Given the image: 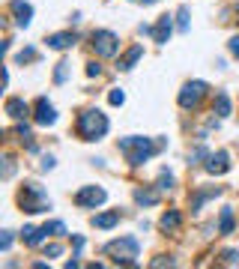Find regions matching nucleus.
Returning a JSON list of instances; mask_svg holds the SVG:
<instances>
[{"instance_id":"obj_1","label":"nucleus","mask_w":239,"mask_h":269,"mask_svg":"<svg viewBox=\"0 0 239 269\" xmlns=\"http://www.w3.org/2000/svg\"><path fill=\"white\" fill-rule=\"evenodd\" d=\"M165 147V141H159V144H153L150 138H140V134H129V138H120V153L129 159V165H144L153 153H159Z\"/></svg>"},{"instance_id":"obj_2","label":"nucleus","mask_w":239,"mask_h":269,"mask_svg":"<svg viewBox=\"0 0 239 269\" xmlns=\"http://www.w3.org/2000/svg\"><path fill=\"white\" fill-rule=\"evenodd\" d=\"M105 254L117 263V266H135V257L140 254V242L135 236H120L114 242L105 245Z\"/></svg>"},{"instance_id":"obj_3","label":"nucleus","mask_w":239,"mask_h":269,"mask_svg":"<svg viewBox=\"0 0 239 269\" xmlns=\"http://www.w3.org/2000/svg\"><path fill=\"white\" fill-rule=\"evenodd\" d=\"M78 134L84 141H102L105 134H108V117H105L102 111H96V108L81 111V117H78Z\"/></svg>"},{"instance_id":"obj_4","label":"nucleus","mask_w":239,"mask_h":269,"mask_svg":"<svg viewBox=\"0 0 239 269\" xmlns=\"http://www.w3.org/2000/svg\"><path fill=\"white\" fill-rule=\"evenodd\" d=\"M18 203H21V209L24 212H48L51 209V201H48V195L42 192V186H36V183H24V189H21V195H18Z\"/></svg>"},{"instance_id":"obj_5","label":"nucleus","mask_w":239,"mask_h":269,"mask_svg":"<svg viewBox=\"0 0 239 269\" xmlns=\"http://www.w3.org/2000/svg\"><path fill=\"white\" fill-rule=\"evenodd\" d=\"M90 42H93V48H96L99 57H114L120 51V36L114 33V30H93Z\"/></svg>"},{"instance_id":"obj_6","label":"nucleus","mask_w":239,"mask_h":269,"mask_svg":"<svg viewBox=\"0 0 239 269\" xmlns=\"http://www.w3.org/2000/svg\"><path fill=\"white\" fill-rule=\"evenodd\" d=\"M105 201H108V192H105L102 186H84V189L75 192V203L84 206V209H96Z\"/></svg>"},{"instance_id":"obj_7","label":"nucleus","mask_w":239,"mask_h":269,"mask_svg":"<svg viewBox=\"0 0 239 269\" xmlns=\"http://www.w3.org/2000/svg\"><path fill=\"white\" fill-rule=\"evenodd\" d=\"M206 93H209V87H206L204 81H188V84L179 90V108H185V111H188V108H198Z\"/></svg>"},{"instance_id":"obj_8","label":"nucleus","mask_w":239,"mask_h":269,"mask_svg":"<svg viewBox=\"0 0 239 269\" xmlns=\"http://www.w3.org/2000/svg\"><path fill=\"white\" fill-rule=\"evenodd\" d=\"M33 120H36V126H54V120H57V111H54V105L45 99V96H39V99H36Z\"/></svg>"},{"instance_id":"obj_9","label":"nucleus","mask_w":239,"mask_h":269,"mask_svg":"<svg viewBox=\"0 0 239 269\" xmlns=\"http://www.w3.org/2000/svg\"><path fill=\"white\" fill-rule=\"evenodd\" d=\"M204 168L209 170V173H227L230 170V156L224 153V150H218V153H209L204 162Z\"/></svg>"},{"instance_id":"obj_10","label":"nucleus","mask_w":239,"mask_h":269,"mask_svg":"<svg viewBox=\"0 0 239 269\" xmlns=\"http://www.w3.org/2000/svg\"><path fill=\"white\" fill-rule=\"evenodd\" d=\"M9 9H12L18 27H27V24H30V18H33V6H30V3H24V0H12Z\"/></svg>"},{"instance_id":"obj_11","label":"nucleus","mask_w":239,"mask_h":269,"mask_svg":"<svg viewBox=\"0 0 239 269\" xmlns=\"http://www.w3.org/2000/svg\"><path fill=\"white\" fill-rule=\"evenodd\" d=\"M117 225H120V209H105L93 215V228H99V231H111Z\"/></svg>"},{"instance_id":"obj_12","label":"nucleus","mask_w":239,"mask_h":269,"mask_svg":"<svg viewBox=\"0 0 239 269\" xmlns=\"http://www.w3.org/2000/svg\"><path fill=\"white\" fill-rule=\"evenodd\" d=\"M171 33H173V18H171V15H162V18H159V24L153 27V42L165 45V42L171 39Z\"/></svg>"},{"instance_id":"obj_13","label":"nucleus","mask_w":239,"mask_h":269,"mask_svg":"<svg viewBox=\"0 0 239 269\" xmlns=\"http://www.w3.org/2000/svg\"><path fill=\"white\" fill-rule=\"evenodd\" d=\"M45 42H48V48H54V51H66V48H72V45L78 42V36L72 33V30H66V33H51Z\"/></svg>"},{"instance_id":"obj_14","label":"nucleus","mask_w":239,"mask_h":269,"mask_svg":"<svg viewBox=\"0 0 239 269\" xmlns=\"http://www.w3.org/2000/svg\"><path fill=\"white\" fill-rule=\"evenodd\" d=\"M140 57H144V45H132V48H129V51H126V54L120 57V63H117V69L129 72V69L135 66V63L140 60Z\"/></svg>"},{"instance_id":"obj_15","label":"nucleus","mask_w":239,"mask_h":269,"mask_svg":"<svg viewBox=\"0 0 239 269\" xmlns=\"http://www.w3.org/2000/svg\"><path fill=\"white\" fill-rule=\"evenodd\" d=\"M6 114H9L12 120H24V117L30 114V105L24 99H6Z\"/></svg>"},{"instance_id":"obj_16","label":"nucleus","mask_w":239,"mask_h":269,"mask_svg":"<svg viewBox=\"0 0 239 269\" xmlns=\"http://www.w3.org/2000/svg\"><path fill=\"white\" fill-rule=\"evenodd\" d=\"M179 225H182V215H179L176 209H168V212L162 215V221H159V228H162L165 234H173V231H179Z\"/></svg>"},{"instance_id":"obj_17","label":"nucleus","mask_w":239,"mask_h":269,"mask_svg":"<svg viewBox=\"0 0 239 269\" xmlns=\"http://www.w3.org/2000/svg\"><path fill=\"white\" fill-rule=\"evenodd\" d=\"M215 195H221V189H198L195 192V198H192V212H198L201 206H204V201H209V198H215Z\"/></svg>"},{"instance_id":"obj_18","label":"nucleus","mask_w":239,"mask_h":269,"mask_svg":"<svg viewBox=\"0 0 239 269\" xmlns=\"http://www.w3.org/2000/svg\"><path fill=\"white\" fill-rule=\"evenodd\" d=\"M218 234H233V206H224L221 209V218H218Z\"/></svg>"},{"instance_id":"obj_19","label":"nucleus","mask_w":239,"mask_h":269,"mask_svg":"<svg viewBox=\"0 0 239 269\" xmlns=\"http://www.w3.org/2000/svg\"><path fill=\"white\" fill-rule=\"evenodd\" d=\"M45 236H48L45 234V228H24V231H21V239H24L27 245H39Z\"/></svg>"},{"instance_id":"obj_20","label":"nucleus","mask_w":239,"mask_h":269,"mask_svg":"<svg viewBox=\"0 0 239 269\" xmlns=\"http://www.w3.org/2000/svg\"><path fill=\"white\" fill-rule=\"evenodd\" d=\"M135 201L140 203V206H156V203H159V192H153V189H137Z\"/></svg>"},{"instance_id":"obj_21","label":"nucleus","mask_w":239,"mask_h":269,"mask_svg":"<svg viewBox=\"0 0 239 269\" xmlns=\"http://www.w3.org/2000/svg\"><path fill=\"white\" fill-rule=\"evenodd\" d=\"M218 117H230V96L227 93H218L215 96V108H212Z\"/></svg>"},{"instance_id":"obj_22","label":"nucleus","mask_w":239,"mask_h":269,"mask_svg":"<svg viewBox=\"0 0 239 269\" xmlns=\"http://www.w3.org/2000/svg\"><path fill=\"white\" fill-rule=\"evenodd\" d=\"M188 24H192L188 6H179V12H176V30H179V33H188Z\"/></svg>"},{"instance_id":"obj_23","label":"nucleus","mask_w":239,"mask_h":269,"mask_svg":"<svg viewBox=\"0 0 239 269\" xmlns=\"http://www.w3.org/2000/svg\"><path fill=\"white\" fill-rule=\"evenodd\" d=\"M206 156H209V150H206L204 144H198V147H195V150L188 153V165H201Z\"/></svg>"},{"instance_id":"obj_24","label":"nucleus","mask_w":239,"mask_h":269,"mask_svg":"<svg viewBox=\"0 0 239 269\" xmlns=\"http://www.w3.org/2000/svg\"><path fill=\"white\" fill-rule=\"evenodd\" d=\"M15 134L21 138V144H27V147L33 150V134H30V126H27V123H18V126H15Z\"/></svg>"},{"instance_id":"obj_25","label":"nucleus","mask_w":239,"mask_h":269,"mask_svg":"<svg viewBox=\"0 0 239 269\" xmlns=\"http://www.w3.org/2000/svg\"><path fill=\"white\" fill-rule=\"evenodd\" d=\"M173 183H176V180H173L171 170H162V173H159V186H156V189H159V192H171Z\"/></svg>"},{"instance_id":"obj_26","label":"nucleus","mask_w":239,"mask_h":269,"mask_svg":"<svg viewBox=\"0 0 239 269\" xmlns=\"http://www.w3.org/2000/svg\"><path fill=\"white\" fill-rule=\"evenodd\" d=\"M42 228H45V234L48 236H63L66 234V225H63V221H45Z\"/></svg>"},{"instance_id":"obj_27","label":"nucleus","mask_w":239,"mask_h":269,"mask_svg":"<svg viewBox=\"0 0 239 269\" xmlns=\"http://www.w3.org/2000/svg\"><path fill=\"white\" fill-rule=\"evenodd\" d=\"M69 75V60H60L57 63V69H54V84H63Z\"/></svg>"},{"instance_id":"obj_28","label":"nucleus","mask_w":239,"mask_h":269,"mask_svg":"<svg viewBox=\"0 0 239 269\" xmlns=\"http://www.w3.org/2000/svg\"><path fill=\"white\" fill-rule=\"evenodd\" d=\"M221 263H224V266H236L239 263V251L236 248H227V251L221 254Z\"/></svg>"},{"instance_id":"obj_29","label":"nucleus","mask_w":239,"mask_h":269,"mask_svg":"<svg viewBox=\"0 0 239 269\" xmlns=\"http://www.w3.org/2000/svg\"><path fill=\"white\" fill-rule=\"evenodd\" d=\"M39 60V54H36V48H24L21 54H18V63H33Z\"/></svg>"},{"instance_id":"obj_30","label":"nucleus","mask_w":239,"mask_h":269,"mask_svg":"<svg viewBox=\"0 0 239 269\" xmlns=\"http://www.w3.org/2000/svg\"><path fill=\"white\" fill-rule=\"evenodd\" d=\"M108 102H111V105H123V102H126V93H123V90H111V93H108Z\"/></svg>"},{"instance_id":"obj_31","label":"nucleus","mask_w":239,"mask_h":269,"mask_svg":"<svg viewBox=\"0 0 239 269\" xmlns=\"http://www.w3.org/2000/svg\"><path fill=\"white\" fill-rule=\"evenodd\" d=\"M45 254H48V257H60V254H63V245H57V242H51V245L45 248Z\"/></svg>"},{"instance_id":"obj_32","label":"nucleus","mask_w":239,"mask_h":269,"mask_svg":"<svg viewBox=\"0 0 239 269\" xmlns=\"http://www.w3.org/2000/svg\"><path fill=\"white\" fill-rule=\"evenodd\" d=\"M3 162H6V165H3V180H9V176H12V170H15V162H12L9 156H6Z\"/></svg>"},{"instance_id":"obj_33","label":"nucleus","mask_w":239,"mask_h":269,"mask_svg":"<svg viewBox=\"0 0 239 269\" xmlns=\"http://www.w3.org/2000/svg\"><path fill=\"white\" fill-rule=\"evenodd\" d=\"M87 75H90V78H99V75H102V66H99V63H87Z\"/></svg>"},{"instance_id":"obj_34","label":"nucleus","mask_w":239,"mask_h":269,"mask_svg":"<svg viewBox=\"0 0 239 269\" xmlns=\"http://www.w3.org/2000/svg\"><path fill=\"white\" fill-rule=\"evenodd\" d=\"M227 48H230V54H233V57L239 60V36H233V39L227 42Z\"/></svg>"},{"instance_id":"obj_35","label":"nucleus","mask_w":239,"mask_h":269,"mask_svg":"<svg viewBox=\"0 0 239 269\" xmlns=\"http://www.w3.org/2000/svg\"><path fill=\"white\" fill-rule=\"evenodd\" d=\"M9 245H12V234L6 231V234H3V239H0V248H3V251H9Z\"/></svg>"},{"instance_id":"obj_36","label":"nucleus","mask_w":239,"mask_h":269,"mask_svg":"<svg viewBox=\"0 0 239 269\" xmlns=\"http://www.w3.org/2000/svg\"><path fill=\"white\" fill-rule=\"evenodd\" d=\"M153 266H173V260H171V257H156V260H153Z\"/></svg>"},{"instance_id":"obj_37","label":"nucleus","mask_w":239,"mask_h":269,"mask_svg":"<svg viewBox=\"0 0 239 269\" xmlns=\"http://www.w3.org/2000/svg\"><path fill=\"white\" fill-rule=\"evenodd\" d=\"M54 168V156H42V170H51Z\"/></svg>"},{"instance_id":"obj_38","label":"nucleus","mask_w":239,"mask_h":269,"mask_svg":"<svg viewBox=\"0 0 239 269\" xmlns=\"http://www.w3.org/2000/svg\"><path fill=\"white\" fill-rule=\"evenodd\" d=\"M144 3H156V0H144Z\"/></svg>"},{"instance_id":"obj_39","label":"nucleus","mask_w":239,"mask_h":269,"mask_svg":"<svg viewBox=\"0 0 239 269\" xmlns=\"http://www.w3.org/2000/svg\"><path fill=\"white\" fill-rule=\"evenodd\" d=\"M236 15H239V3H236Z\"/></svg>"}]
</instances>
